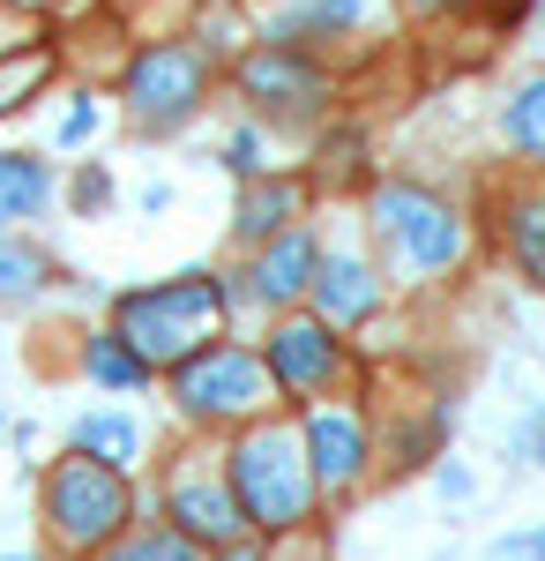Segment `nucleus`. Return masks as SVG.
<instances>
[{
	"label": "nucleus",
	"mask_w": 545,
	"mask_h": 561,
	"mask_svg": "<svg viewBox=\"0 0 545 561\" xmlns=\"http://www.w3.org/2000/svg\"><path fill=\"white\" fill-rule=\"evenodd\" d=\"M224 479H232V502H240L247 531H262V539L292 531V524H314V510H322V479H314V457H306V427L277 420V412L232 427Z\"/></svg>",
	"instance_id": "f257e3e1"
},
{
	"label": "nucleus",
	"mask_w": 545,
	"mask_h": 561,
	"mask_svg": "<svg viewBox=\"0 0 545 561\" xmlns=\"http://www.w3.org/2000/svg\"><path fill=\"white\" fill-rule=\"evenodd\" d=\"M224 314H232V293L217 285L210 270H179V277H158V285H135L113 300V330L142 352L158 375H172L187 352H202L224 337Z\"/></svg>",
	"instance_id": "f03ea898"
},
{
	"label": "nucleus",
	"mask_w": 545,
	"mask_h": 561,
	"mask_svg": "<svg viewBox=\"0 0 545 561\" xmlns=\"http://www.w3.org/2000/svg\"><path fill=\"white\" fill-rule=\"evenodd\" d=\"M38 517H45V539L60 554L90 561L97 547H113L120 531H135V479L83 457V449H68L38 479Z\"/></svg>",
	"instance_id": "7ed1b4c3"
},
{
	"label": "nucleus",
	"mask_w": 545,
	"mask_h": 561,
	"mask_svg": "<svg viewBox=\"0 0 545 561\" xmlns=\"http://www.w3.org/2000/svg\"><path fill=\"white\" fill-rule=\"evenodd\" d=\"M165 382H172V404H179L187 427H247V420H262L277 404V382L262 367V345H224V337L187 352Z\"/></svg>",
	"instance_id": "20e7f679"
},
{
	"label": "nucleus",
	"mask_w": 545,
	"mask_h": 561,
	"mask_svg": "<svg viewBox=\"0 0 545 561\" xmlns=\"http://www.w3.org/2000/svg\"><path fill=\"white\" fill-rule=\"evenodd\" d=\"M374 225L381 240L404 255L411 277H449L471 248V232H463V217L441 203V195H426V187H381L374 195Z\"/></svg>",
	"instance_id": "39448f33"
},
{
	"label": "nucleus",
	"mask_w": 545,
	"mask_h": 561,
	"mask_svg": "<svg viewBox=\"0 0 545 561\" xmlns=\"http://www.w3.org/2000/svg\"><path fill=\"white\" fill-rule=\"evenodd\" d=\"M262 367H269V382L285 404H306V397H329L344 375H351V352L336 337V322L322 314H277V330L262 337Z\"/></svg>",
	"instance_id": "423d86ee"
},
{
	"label": "nucleus",
	"mask_w": 545,
	"mask_h": 561,
	"mask_svg": "<svg viewBox=\"0 0 545 561\" xmlns=\"http://www.w3.org/2000/svg\"><path fill=\"white\" fill-rule=\"evenodd\" d=\"M210 90V60L195 45H142L127 60V113L142 128H179Z\"/></svg>",
	"instance_id": "0eeeda50"
},
{
	"label": "nucleus",
	"mask_w": 545,
	"mask_h": 561,
	"mask_svg": "<svg viewBox=\"0 0 545 561\" xmlns=\"http://www.w3.org/2000/svg\"><path fill=\"white\" fill-rule=\"evenodd\" d=\"M165 524L172 531H187V539H202V547H232V539H247V517H240V502H232V479L224 465H172L165 472Z\"/></svg>",
	"instance_id": "6e6552de"
},
{
	"label": "nucleus",
	"mask_w": 545,
	"mask_h": 561,
	"mask_svg": "<svg viewBox=\"0 0 545 561\" xmlns=\"http://www.w3.org/2000/svg\"><path fill=\"white\" fill-rule=\"evenodd\" d=\"M240 90H247L262 113H277V121H306V113H322V98H329V76L314 68V60H299L285 45H262L240 60Z\"/></svg>",
	"instance_id": "1a4fd4ad"
},
{
	"label": "nucleus",
	"mask_w": 545,
	"mask_h": 561,
	"mask_svg": "<svg viewBox=\"0 0 545 561\" xmlns=\"http://www.w3.org/2000/svg\"><path fill=\"white\" fill-rule=\"evenodd\" d=\"M299 427H306V457H314V479H322V494H351V486L367 479L374 434H367V420H359V412L314 404V412H299Z\"/></svg>",
	"instance_id": "9d476101"
},
{
	"label": "nucleus",
	"mask_w": 545,
	"mask_h": 561,
	"mask_svg": "<svg viewBox=\"0 0 545 561\" xmlns=\"http://www.w3.org/2000/svg\"><path fill=\"white\" fill-rule=\"evenodd\" d=\"M314 270H322V240H314L306 225H285L277 240H262V255H254V270H247L254 277L247 293L285 314V307H299L306 293H314Z\"/></svg>",
	"instance_id": "9b49d317"
},
{
	"label": "nucleus",
	"mask_w": 545,
	"mask_h": 561,
	"mask_svg": "<svg viewBox=\"0 0 545 561\" xmlns=\"http://www.w3.org/2000/svg\"><path fill=\"white\" fill-rule=\"evenodd\" d=\"M381 307V285L374 270L359 255H322V270H314V314L322 322H336V330H351V322H367Z\"/></svg>",
	"instance_id": "f8f14e48"
},
{
	"label": "nucleus",
	"mask_w": 545,
	"mask_h": 561,
	"mask_svg": "<svg viewBox=\"0 0 545 561\" xmlns=\"http://www.w3.org/2000/svg\"><path fill=\"white\" fill-rule=\"evenodd\" d=\"M299 203H306V187H299V180L254 173V180H247V195H240V210H232V240H247V248L277 240V232H285V225L299 217Z\"/></svg>",
	"instance_id": "ddd939ff"
},
{
	"label": "nucleus",
	"mask_w": 545,
	"mask_h": 561,
	"mask_svg": "<svg viewBox=\"0 0 545 561\" xmlns=\"http://www.w3.org/2000/svg\"><path fill=\"white\" fill-rule=\"evenodd\" d=\"M68 449H83L97 465H113V472H135L142 465V420L135 412H83L76 427H68Z\"/></svg>",
	"instance_id": "4468645a"
},
{
	"label": "nucleus",
	"mask_w": 545,
	"mask_h": 561,
	"mask_svg": "<svg viewBox=\"0 0 545 561\" xmlns=\"http://www.w3.org/2000/svg\"><path fill=\"white\" fill-rule=\"evenodd\" d=\"M83 367H90V382L113 389V397H135V389L158 382V367H150L142 352L127 345L120 330H90V337H83Z\"/></svg>",
	"instance_id": "2eb2a0df"
},
{
	"label": "nucleus",
	"mask_w": 545,
	"mask_h": 561,
	"mask_svg": "<svg viewBox=\"0 0 545 561\" xmlns=\"http://www.w3.org/2000/svg\"><path fill=\"white\" fill-rule=\"evenodd\" d=\"M53 277H60V270H53V255H45L38 240L0 232V307H31Z\"/></svg>",
	"instance_id": "dca6fc26"
},
{
	"label": "nucleus",
	"mask_w": 545,
	"mask_h": 561,
	"mask_svg": "<svg viewBox=\"0 0 545 561\" xmlns=\"http://www.w3.org/2000/svg\"><path fill=\"white\" fill-rule=\"evenodd\" d=\"M45 195H53V173H45V158L31 150H0V225H23V217L45 210Z\"/></svg>",
	"instance_id": "f3484780"
},
{
	"label": "nucleus",
	"mask_w": 545,
	"mask_h": 561,
	"mask_svg": "<svg viewBox=\"0 0 545 561\" xmlns=\"http://www.w3.org/2000/svg\"><path fill=\"white\" fill-rule=\"evenodd\" d=\"M508 262L523 270L531 293H545V195H515L508 203Z\"/></svg>",
	"instance_id": "a211bd4d"
},
{
	"label": "nucleus",
	"mask_w": 545,
	"mask_h": 561,
	"mask_svg": "<svg viewBox=\"0 0 545 561\" xmlns=\"http://www.w3.org/2000/svg\"><path fill=\"white\" fill-rule=\"evenodd\" d=\"M90 561H217L202 539H187V531H120L113 547H97Z\"/></svg>",
	"instance_id": "6ab92c4d"
},
{
	"label": "nucleus",
	"mask_w": 545,
	"mask_h": 561,
	"mask_svg": "<svg viewBox=\"0 0 545 561\" xmlns=\"http://www.w3.org/2000/svg\"><path fill=\"white\" fill-rule=\"evenodd\" d=\"M501 128H508V142H515L523 158H538V165H545V76H531V83L508 98Z\"/></svg>",
	"instance_id": "aec40b11"
},
{
	"label": "nucleus",
	"mask_w": 545,
	"mask_h": 561,
	"mask_svg": "<svg viewBox=\"0 0 545 561\" xmlns=\"http://www.w3.org/2000/svg\"><path fill=\"white\" fill-rule=\"evenodd\" d=\"M53 83V45H15V60H0V113L31 105V90Z\"/></svg>",
	"instance_id": "412c9836"
},
{
	"label": "nucleus",
	"mask_w": 545,
	"mask_h": 561,
	"mask_svg": "<svg viewBox=\"0 0 545 561\" xmlns=\"http://www.w3.org/2000/svg\"><path fill=\"white\" fill-rule=\"evenodd\" d=\"M262 561H329V539H322L314 524H292V531H269Z\"/></svg>",
	"instance_id": "4be33fe9"
},
{
	"label": "nucleus",
	"mask_w": 545,
	"mask_h": 561,
	"mask_svg": "<svg viewBox=\"0 0 545 561\" xmlns=\"http://www.w3.org/2000/svg\"><path fill=\"white\" fill-rule=\"evenodd\" d=\"M486 561H545V524H523V531H501Z\"/></svg>",
	"instance_id": "5701e85b"
},
{
	"label": "nucleus",
	"mask_w": 545,
	"mask_h": 561,
	"mask_svg": "<svg viewBox=\"0 0 545 561\" xmlns=\"http://www.w3.org/2000/svg\"><path fill=\"white\" fill-rule=\"evenodd\" d=\"M224 165H232L240 180H254V173H262V135H254V128H240L232 142H224Z\"/></svg>",
	"instance_id": "b1692460"
},
{
	"label": "nucleus",
	"mask_w": 545,
	"mask_h": 561,
	"mask_svg": "<svg viewBox=\"0 0 545 561\" xmlns=\"http://www.w3.org/2000/svg\"><path fill=\"white\" fill-rule=\"evenodd\" d=\"M515 457H523V465H545V404L523 412V427H515Z\"/></svg>",
	"instance_id": "393cba45"
},
{
	"label": "nucleus",
	"mask_w": 545,
	"mask_h": 561,
	"mask_svg": "<svg viewBox=\"0 0 545 561\" xmlns=\"http://www.w3.org/2000/svg\"><path fill=\"white\" fill-rule=\"evenodd\" d=\"M90 128H97V105H68V121H60V150L90 142Z\"/></svg>",
	"instance_id": "a878e982"
},
{
	"label": "nucleus",
	"mask_w": 545,
	"mask_h": 561,
	"mask_svg": "<svg viewBox=\"0 0 545 561\" xmlns=\"http://www.w3.org/2000/svg\"><path fill=\"white\" fill-rule=\"evenodd\" d=\"M76 203H83V210H97V203H105V173H97V165L76 180Z\"/></svg>",
	"instance_id": "bb28decb"
},
{
	"label": "nucleus",
	"mask_w": 545,
	"mask_h": 561,
	"mask_svg": "<svg viewBox=\"0 0 545 561\" xmlns=\"http://www.w3.org/2000/svg\"><path fill=\"white\" fill-rule=\"evenodd\" d=\"M441 494L463 502V494H471V472H463V465H441Z\"/></svg>",
	"instance_id": "cd10ccee"
},
{
	"label": "nucleus",
	"mask_w": 545,
	"mask_h": 561,
	"mask_svg": "<svg viewBox=\"0 0 545 561\" xmlns=\"http://www.w3.org/2000/svg\"><path fill=\"white\" fill-rule=\"evenodd\" d=\"M404 8H411V15H449L456 0H404Z\"/></svg>",
	"instance_id": "c85d7f7f"
},
{
	"label": "nucleus",
	"mask_w": 545,
	"mask_h": 561,
	"mask_svg": "<svg viewBox=\"0 0 545 561\" xmlns=\"http://www.w3.org/2000/svg\"><path fill=\"white\" fill-rule=\"evenodd\" d=\"M0 561H31V554H0Z\"/></svg>",
	"instance_id": "c756f323"
},
{
	"label": "nucleus",
	"mask_w": 545,
	"mask_h": 561,
	"mask_svg": "<svg viewBox=\"0 0 545 561\" xmlns=\"http://www.w3.org/2000/svg\"><path fill=\"white\" fill-rule=\"evenodd\" d=\"M538 23H545V0H538Z\"/></svg>",
	"instance_id": "7c9ffc66"
}]
</instances>
